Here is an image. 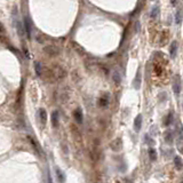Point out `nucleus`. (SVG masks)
Masks as SVG:
<instances>
[{"mask_svg":"<svg viewBox=\"0 0 183 183\" xmlns=\"http://www.w3.org/2000/svg\"><path fill=\"white\" fill-rule=\"evenodd\" d=\"M52 122L54 127L58 126V111H54L52 113Z\"/></svg>","mask_w":183,"mask_h":183,"instance_id":"4468645a","label":"nucleus"},{"mask_svg":"<svg viewBox=\"0 0 183 183\" xmlns=\"http://www.w3.org/2000/svg\"><path fill=\"white\" fill-rule=\"evenodd\" d=\"M34 69H36V73H37V76L41 75V64H40L39 62H37V63H36V65H34Z\"/></svg>","mask_w":183,"mask_h":183,"instance_id":"6ab92c4d","label":"nucleus"},{"mask_svg":"<svg viewBox=\"0 0 183 183\" xmlns=\"http://www.w3.org/2000/svg\"><path fill=\"white\" fill-rule=\"evenodd\" d=\"M45 52L47 53L48 55H51V56H55L58 54V49L56 47H54V46H48V47L45 48Z\"/></svg>","mask_w":183,"mask_h":183,"instance_id":"9d476101","label":"nucleus"},{"mask_svg":"<svg viewBox=\"0 0 183 183\" xmlns=\"http://www.w3.org/2000/svg\"><path fill=\"white\" fill-rule=\"evenodd\" d=\"M134 88L135 89H139L140 88V85H141V71L139 70L137 71V73L135 76V79H134Z\"/></svg>","mask_w":183,"mask_h":183,"instance_id":"9b49d317","label":"nucleus"},{"mask_svg":"<svg viewBox=\"0 0 183 183\" xmlns=\"http://www.w3.org/2000/svg\"><path fill=\"white\" fill-rule=\"evenodd\" d=\"M112 80L116 83V84H119V83L121 81V77H120L119 71H114V72L112 73Z\"/></svg>","mask_w":183,"mask_h":183,"instance_id":"f3484780","label":"nucleus"},{"mask_svg":"<svg viewBox=\"0 0 183 183\" xmlns=\"http://www.w3.org/2000/svg\"><path fill=\"white\" fill-rule=\"evenodd\" d=\"M146 143H149L150 146H153V144H155V142L152 141L151 139H149V136L148 135H146Z\"/></svg>","mask_w":183,"mask_h":183,"instance_id":"5701e85b","label":"nucleus"},{"mask_svg":"<svg viewBox=\"0 0 183 183\" xmlns=\"http://www.w3.org/2000/svg\"><path fill=\"white\" fill-rule=\"evenodd\" d=\"M158 13H159V8H158V6H155V7L152 8V10H151L150 16L152 19H156V17L158 16Z\"/></svg>","mask_w":183,"mask_h":183,"instance_id":"a211bd4d","label":"nucleus"},{"mask_svg":"<svg viewBox=\"0 0 183 183\" xmlns=\"http://www.w3.org/2000/svg\"><path fill=\"white\" fill-rule=\"evenodd\" d=\"M149 155H150L151 160H155L156 156H157V152H156V150H153V149H150V150H149Z\"/></svg>","mask_w":183,"mask_h":183,"instance_id":"412c9836","label":"nucleus"},{"mask_svg":"<svg viewBox=\"0 0 183 183\" xmlns=\"http://www.w3.org/2000/svg\"><path fill=\"white\" fill-rule=\"evenodd\" d=\"M176 52H178V42L173 41L171 44V47H169V54H171V57L174 58L176 56Z\"/></svg>","mask_w":183,"mask_h":183,"instance_id":"1a4fd4ad","label":"nucleus"},{"mask_svg":"<svg viewBox=\"0 0 183 183\" xmlns=\"http://www.w3.org/2000/svg\"><path fill=\"white\" fill-rule=\"evenodd\" d=\"M181 183H183V181H182V182H181Z\"/></svg>","mask_w":183,"mask_h":183,"instance_id":"393cba45","label":"nucleus"},{"mask_svg":"<svg viewBox=\"0 0 183 183\" xmlns=\"http://www.w3.org/2000/svg\"><path fill=\"white\" fill-rule=\"evenodd\" d=\"M110 148H111V150L116 151V152L120 151V150H121V148H122V140L120 139V137L114 139V140H113V141L110 143Z\"/></svg>","mask_w":183,"mask_h":183,"instance_id":"f03ea898","label":"nucleus"},{"mask_svg":"<svg viewBox=\"0 0 183 183\" xmlns=\"http://www.w3.org/2000/svg\"><path fill=\"white\" fill-rule=\"evenodd\" d=\"M55 172H56V178L57 180H58V182L60 183H64V181H65V176H64V173L62 172L60 168H55Z\"/></svg>","mask_w":183,"mask_h":183,"instance_id":"f8f14e48","label":"nucleus"},{"mask_svg":"<svg viewBox=\"0 0 183 183\" xmlns=\"http://www.w3.org/2000/svg\"><path fill=\"white\" fill-rule=\"evenodd\" d=\"M39 117H40V120H41L42 124H45L46 120H47V113H46V110L40 109V110H39Z\"/></svg>","mask_w":183,"mask_h":183,"instance_id":"2eb2a0df","label":"nucleus"},{"mask_svg":"<svg viewBox=\"0 0 183 183\" xmlns=\"http://www.w3.org/2000/svg\"><path fill=\"white\" fill-rule=\"evenodd\" d=\"M176 143L178 146V149L182 150L183 146V127L180 125L178 128V132H176Z\"/></svg>","mask_w":183,"mask_h":183,"instance_id":"7ed1b4c3","label":"nucleus"},{"mask_svg":"<svg viewBox=\"0 0 183 183\" xmlns=\"http://www.w3.org/2000/svg\"><path fill=\"white\" fill-rule=\"evenodd\" d=\"M73 117H75L76 121L79 122V124H81L83 122V119H84V117H83V111H81V109H77V110H75V112H73Z\"/></svg>","mask_w":183,"mask_h":183,"instance_id":"6e6552de","label":"nucleus"},{"mask_svg":"<svg viewBox=\"0 0 183 183\" xmlns=\"http://www.w3.org/2000/svg\"><path fill=\"white\" fill-rule=\"evenodd\" d=\"M47 180H48V183H53L52 176H51V174H49V172H48V174H47Z\"/></svg>","mask_w":183,"mask_h":183,"instance_id":"b1692460","label":"nucleus"},{"mask_svg":"<svg viewBox=\"0 0 183 183\" xmlns=\"http://www.w3.org/2000/svg\"><path fill=\"white\" fill-rule=\"evenodd\" d=\"M172 118H173V114H172V113H169V114H168V118H166V121H165V125H167V126H168L169 124L172 122Z\"/></svg>","mask_w":183,"mask_h":183,"instance_id":"4be33fe9","label":"nucleus"},{"mask_svg":"<svg viewBox=\"0 0 183 183\" xmlns=\"http://www.w3.org/2000/svg\"><path fill=\"white\" fill-rule=\"evenodd\" d=\"M12 17H13V23H14V26L16 29V31L19 33V36L21 38L24 37L25 34V29H24V23L21 21V17H19V13H17V9L14 8L13 9V13H12Z\"/></svg>","mask_w":183,"mask_h":183,"instance_id":"f257e3e1","label":"nucleus"},{"mask_svg":"<svg viewBox=\"0 0 183 183\" xmlns=\"http://www.w3.org/2000/svg\"><path fill=\"white\" fill-rule=\"evenodd\" d=\"M165 141L167 142L168 144H171V143L173 142V133H172L171 131L165 133Z\"/></svg>","mask_w":183,"mask_h":183,"instance_id":"dca6fc26","label":"nucleus"},{"mask_svg":"<svg viewBox=\"0 0 183 183\" xmlns=\"http://www.w3.org/2000/svg\"><path fill=\"white\" fill-rule=\"evenodd\" d=\"M174 165H175V168L178 171H182L183 169V161L180 156H175L174 157Z\"/></svg>","mask_w":183,"mask_h":183,"instance_id":"0eeeda50","label":"nucleus"},{"mask_svg":"<svg viewBox=\"0 0 183 183\" xmlns=\"http://www.w3.org/2000/svg\"><path fill=\"white\" fill-rule=\"evenodd\" d=\"M109 103V100L107 99V97H101L100 99V105L101 107H107Z\"/></svg>","mask_w":183,"mask_h":183,"instance_id":"aec40b11","label":"nucleus"},{"mask_svg":"<svg viewBox=\"0 0 183 183\" xmlns=\"http://www.w3.org/2000/svg\"><path fill=\"white\" fill-rule=\"evenodd\" d=\"M102 183H104V182H102Z\"/></svg>","mask_w":183,"mask_h":183,"instance_id":"a878e982","label":"nucleus"},{"mask_svg":"<svg viewBox=\"0 0 183 183\" xmlns=\"http://www.w3.org/2000/svg\"><path fill=\"white\" fill-rule=\"evenodd\" d=\"M24 29H25V33L28 38H31V31H32V28H31V22L29 19L28 16L24 17Z\"/></svg>","mask_w":183,"mask_h":183,"instance_id":"39448f33","label":"nucleus"},{"mask_svg":"<svg viewBox=\"0 0 183 183\" xmlns=\"http://www.w3.org/2000/svg\"><path fill=\"white\" fill-rule=\"evenodd\" d=\"M173 89H174V93L176 95H178L181 93V80H180V76H176V77L174 78Z\"/></svg>","mask_w":183,"mask_h":183,"instance_id":"20e7f679","label":"nucleus"},{"mask_svg":"<svg viewBox=\"0 0 183 183\" xmlns=\"http://www.w3.org/2000/svg\"><path fill=\"white\" fill-rule=\"evenodd\" d=\"M183 19V9H178L175 14V23L176 24H181Z\"/></svg>","mask_w":183,"mask_h":183,"instance_id":"ddd939ff","label":"nucleus"},{"mask_svg":"<svg viewBox=\"0 0 183 183\" xmlns=\"http://www.w3.org/2000/svg\"><path fill=\"white\" fill-rule=\"evenodd\" d=\"M141 126H142V114H137L135 120H134V129H135V132L140 131Z\"/></svg>","mask_w":183,"mask_h":183,"instance_id":"423d86ee","label":"nucleus"}]
</instances>
